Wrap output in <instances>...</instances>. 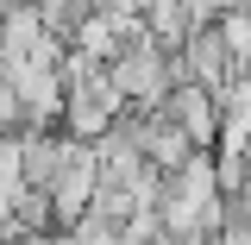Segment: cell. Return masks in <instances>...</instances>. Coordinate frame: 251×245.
Here are the masks:
<instances>
[{"label":"cell","instance_id":"cell-1","mask_svg":"<svg viewBox=\"0 0 251 245\" xmlns=\"http://www.w3.org/2000/svg\"><path fill=\"white\" fill-rule=\"evenodd\" d=\"M100 201V151L88 138H63V163H57V183H50V214L57 226H82Z\"/></svg>","mask_w":251,"mask_h":245},{"label":"cell","instance_id":"cell-2","mask_svg":"<svg viewBox=\"0 0 251 245\" xmlns=\"http://www.w3.org/2000/svg\"><path fill=\"white\" fill-rule=\"evenodd\" d=\"M163 113L195 138V151H214V145H220V94H214V88H201V82H176L170 101H163Z\"/></svg>","mask_w":251,"mask_h":245},{"label":"cell","instance_id":"cell-3","mask_svg":"<svg viewBox=\"0 0 251 245\" xmlns=\"http://www.w3.org/2000/svg\"><path fill=\"white\" fill-rule=\"evenodd\" d=\"M214 26H220V38H226V51H232V69L245 76V69H251V6H232V13H220Z\"/></svg>","mask_w":251,"mask_h":245},{"label":"cell","instance_id":"cell-4","mask_svg":"<svg viewBox=\"0 0 251 245\" xmlns=\"http://www.w3.org/2000/svg\"><path fill=\"white\" fill-rule=\"evenodd\" d=\"M57 245H126V233H120V226H113L107 214H88L82 226H69Z\"/></svg>","mask_w":251,"mask_h":245},{"label":"cell","instance_id":"cell-5","mask_svg":"<svg viewBox=\"0 0 251 245\" xmlns=\"http://www.w3.org/2000/svg\"><path fill=\"white\" fill-rule=\"evenodd\" d=\"M13 120H25V107H19V88H13V76L0 69V132H6Z\"/></svg>","mask_w":251,"mask_h":245}]
</instances>
